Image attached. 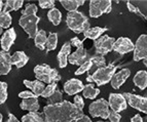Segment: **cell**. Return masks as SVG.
I'll return each mask as SVG.
<instances>
[{
  "instance_id": "1",
  "label": "cell",
  "mask_w": 147,
  "mask_h": 122,
  "mask_svg": "<svg viewBox=\"0 0 147 122\" xmlns=\"http://www.w3.org/2000/svg\"><path fill=\"white\" fill-rule=\"evenodd\" d=\"M43 115L45 122H76L84 113L74 104L63 101L55 105H47L43 108Z\"/></svg>"
},
{
  "instance_id": "2",
  "label": "cell",
  "mask_w": 147,
  "mask_h": 122,
  "mask_svg": "<svg viewBox=\"0 0 147 122\" xmlns=\"http://www.w3.org/2000/svg\"><path fill=\"white\" fill-rule=\"evenodd\" d=\"M37 6L35 4H27L22 10V17L19 20V24L28 34L29 38H34L38 32V23L40 17H37Z\"/></svg>"
},
{
  "instance_id": "3",
  "label": "cell",
  "mask_w": 147,
  "mask_h": 122,
  "mask_svg": "<svg viewBox=\"0 0 147 122\" xmlns=\"http://www.w3.org/2000/svg\"><path fill=\"white\" fill-rule=\"evenodd\" d=\"M66 24L71 31L76 34L84 33L90 28V21L86 15L80 11H72L67 13Z\"/></svg>"
},
{
  "instance_id": "4",
  "label": "cell",
  "mask_w": 147,
  "mask_h": 122,
  "mask_svg": "<svg viewBox=\"0 0 147 122\" xmlns=\"http://www.w3.org/2000/svg\"><path fill=\"white\" fill-rule=\"evenodd\" d=\"M116 69H117V67L114 66L113 64L106 65L103 68L97 69V70H95V72L90 74L86 77V80H88V82H95L97 85L102 86L106 83L110 82L113 75L115 74Z\"/></svg>"
},
{
  "instance_id": "5",
  "label": "cell",
  "mask_w": 147,
  "mask_h": 122,
  "mask_svg": "<svg viewBox=\"0 0 147 122\" xmlns=\"http://www.w3.org/2000/svg\"><path fill=\"white\" fill-rule=\"evenodd\" d=\"M34 74L37 80L41 81L43 83H47V84L57 83L62 79L58 70L49 67L47 64L37 65L34 68Z\"/></svg>"
},
{
  "instance_id": "6",
  "label": "cell",
  "mask_w": 147,
  "mask_h": 122,
  "mask_svg": "<svg viewBox=\"0 0 147 122\" xmlns=\"http://www.w3.org/2000/svg\"><path fill=\"white\" fill-rule=\"evenodd\" d=\"M112 9L111 0H91L90 15L91 17H100L104 13H109Z\"/></svg>"
},
{
  "instance_id": "7",
  "label": "cell",
  "mask_w": 147,
  "mask_h": 122,
  "mask_svg": "<svg viewBox=\"0 0 147 122\" xmlns=\"http://www.w3.org/2000/svg\"><path fill=\"white\" fill-rule=\"evenodd\" d=\"M88 112L92 117H100L103 119H107L109 116V112H110L109 104L105 99H99L90 105Z\"/></svg>"
},
{
  "instance_id": "8",
  "label": "cell",
  "mask_w": 147,
  "mask_h": 122,
  "mask_svg": "<svg viewBox=\"0 0 147 122\" xmlns=\"http://www.w3.org/2000/svg\"><path fill=\"white\" fill-rule=\"evenodd\" d=\"M115 43V39L113 37L108 36V35H102L98 39L94 41V46L97 54L105 56L108 52L113 50V46Z\"/></svg>"
},
{
  "instance_id": "9",
  "label": "cell",
  "mask_w": 147,
  "mask_h": 122,
  "mask_svg": "<svg viewBox=\"0 0 147 122\" xmlns=\"http://www.w3.org/2000/svg\"><path fill=\"white\" fill-rule=\"evenodd\" d=\"M123 95L127 101V104H129L131 107L140 112L147 114V98L129 93H123Z\"/></svg>"
},
{
  "instance_id": "10",
  "label": "cell",
  "mask_w": 147,
  "mask_h": 122,
  "mask_svg": "<svg viewBox=\"0 0 147 122\" xmlns=\"http://www.w3.org/2000/svg\"><path fill=\"white\" fill-rule=\"evenodd\" d=\"M145 58H147V34H142L140 35L135 43L134 61H143Z\"/></svg>"
},
{
  "instance_id": "11",
  "label": "cell",
  "mask_w": 147,
  "mask_h": 122,
  "mask_svg": "<svg viewBox=\"0 0 147 122\" xmlns=\"http://www.w3.org/2000/svg\"><path fill=\"white\" fill-rule=\"evenodd\" d=\"M91 58V54L84 47L81 48H77L74 52L70 54L68 58V62L71 65H75V66H81L82 64H84L86 61H88Z\"/></svg>"
},
{
  "instance_id": "12",
  "label": "cell",
  "mask_w": 147,
  "mask_h": 122,
  "mask_svg": "<svg viewBox=\"0 0 147 122\" xmlns=\"http://www.w3.org/2000/svg\"><path fill=\"white\" fill-rule=\"evenodd\" d=\"M108 104H109V108H111V110L117 113L125 110L127 107V101L123 98V95L120 93H110Z\"/></svg>"
},
{
  "instance_id": "13",
  "label": "cell",
  "mask_w": 147,
  "mask_h": 122,
  "mask_svg": "<svg viewBox=\"0 0 147 122\" xmlns=\"http://www.w3.org/2000/svg\"><path fill=\"white\" fill-rule=\"evenodd\" d=\"M134 48H135V44L127 37H119L117 40H115V43L113 46V50L120 54L134 51Z\"/></svg>"
},
{
  "instance_id": "14",
  "label": "cell",
  "mask_w": 147,
  "mask_h": 122,
  "mask_svg": "<svg viewBox=\"0 0 147 122\" xmlns=\"http://www.w3.org/2000/svg\"><path fill=\"white\" fill-rule=\"evenodd\" d=\"M16 38H17V33H16L15 28H9L3 33L0 43H1V48L4 51H9L11 48L12 44L15 43Z\"/></svg>"
},
{
  "instance_id": "15",
  "label": "cell",
  "mask_w": 147,
  "mask_h": 122,
  "mask_svg": "<svg viewBox=\"0 0 147 122\" xmlns=\"http://www.w3.org/2000/svg\"><path fill=\"white\" fill-rule=\"evenodd\" d=\"M84 85L82 84V81H80L79 79L72 78L65 82V84H64V91L68 95H76V93L84 90Z\"/></svg>"
},
{
  "instance_id": "16",
  "label": "cell",
  "mask_w": 147,
  "mask_h": 122,
  "mask_svg": "<svg viewBox=\"0 0 147 122\" xmlns=\"http://www.w3.org/2000/svg\"><path fill=\"white\" fill-rule=\"evenodd\" d=\"M11 56L9 52L0 50V76L7 75L11 71Z\"/></svg>"
},
{
  "instance_id": "17",
  "label": "cell",
  "mask_w": 147,
  "mask_h": 122,
  "mask_svg": "<svg viewBox=\"0 0 147 122\" xmlns=\"http://www.w3.org/2000/svg\"><path fill=\"white\" fill-rule=\"evenodd\" d=\"M131 71L129 69H121L119 72L115 73L113 75L112 79H111V86L114 89H119L120 86L123 85V83L127 81V79L130 77Z\"/></svg>"
},
{
  "instance_id": "18",
  "label": "cell",
  "mask_w": 147,
  "mask_h": 122,
  "mask_svg": "<svg viewBox=\"0 0 147 122\" xmlns=\"http://www.w3.org/2000/svg\"><path fill=\"white\" fill-rule=\"evenodd\" d=\"M70 54H71V44H70V42H65L62 48L60 49L58 56H57V60H58L60 68H65L67 66Z\"/></svg>"
},
{
  "instance_id": "19",
  "label": "cell",
  "mask_w": 147,
  "mask_h": 122,
  "mask_svg": "<svg viewBox=\"0 0 147 122\" xmlns=\"http://www.w3.org/2000/svg\"><path fill=\"white\" fill-rule=\"evenodd\" d=\"M20 108L24 111H29V113H37L39 111L40 108L38 98H31L23 100L20 104Z\"/></svg>"
},
{
  "instance_id": "20",
  "label": "cell",
  "mask_w": 147,
  "mask_h": 122,
  "mask_svg": "<svg viewBox=\"0 0 147 122\" xmlns=\"http://www.w3.org/2000/svg\"><path fill=\"white\" fill-rule=\"evenodd\" d=\"M23 83H24L25 86H27V87L29 88L30 91H32V93L36 95L37 98L41 95L42 91H43V89L45 88V85L43 84V82H41V81H39V80H37V79H36V80H34V81L24 80V81H23Z\"/></svg>"
},
{
  "instance_id": "21",
  "label": "cell",
  "mask_w": 147,
  "mask_h": 122,
  "mask_svg": "<svg viewBox=\"0 0 147 122\" xmlns=\"http://www.w3.org/2000/svg\"><path fill=\"white\" fill-rule=\"evenodd\" d=\"M28 61H29V56L24 51H16L11 56V65L16 66L18 69H21L25 65H27Z\"/></svg>"
},
{
  "instance_id": "22",
  "label": "cell",
  "mask_w": 147,
  "mask_h": 122,
  "mask_svg": "<svg viewBox=\"0 0 147 122\" xmlns=\"http://www.w3.org/2000/svg\"><path fill=\"white\" fill-rule=\"evenodd\" d=\"M108 30V28H101V27H94V28H88L86 32L84 33V39H92V40H97L99 37L105 33Z\"/></svg>"
},
{
  "instance_id": "23",
  "label": "cell",
  "mask_w": 147,
  "mask_h": 122,
  "mask_svg": "<svg viewBox=\"0 0 147 122\" xmlns=\"http://www.w3.org/2000/svg\"><path fill=\"white\" fill-rule=\"evenodd\" d=\"M133 81L138 88H140L141 90H144L147 87V72L144 71V70L138 71L136 75L134 76Z\"/></svg>"
},
{
  "instance_id": "24",
  "label": "cell",
  "mask_w": 147,
  "mask_h": 122,
  "mask_svg": "<svg viewBox=\"0 0 147 122\" xmlns=\"http://www.w3.org/2000/svg\"><path fill=\"white\" fill-rule=\"evenodd\" d=\"M60 3L69 12L76 11L77 8L84 4V0H61Z\"/></svg>"
},
{
  "instance_id": "25",
  "label": "cell",
  "mask_w": 147,
  "mask_h": 122,
  "mask_svg": "<svg viewBox=\"0 0 147 122\" xmlns=\"http://www.w3.org/2000/svg\"><path fill=\"white\" fill-rule=\"evenodd\" d=\"M47 39V32L44 31V30H38L36 36L34 37V43L37 48H39L40 50H44L45 49Z\"/></svg>"
},
{
  "instance_id": "26",
  "label": "cell",
  "mask_w": 147,
  "mask_h": 122,
  "mask_svg": "<svg viewBox=\"0 0 147 122\" xmlns=\"http://www.w3.org/2000/svg\"><path fill=\"white\" fill-rule=\"evenodd\" d=\"M100 93V89L99 88H95L93 83H88L86 85H84V90H82V95L86 99H90V100H94L98 97Z\"/></svg>"
},
{
  "instance_id": "27",
  "label": "cell",
  "mask_w": 147,
  "mask_h": 122,
  "mask_svg": "<svg viewBox=\"0 0 147 122\" xmlns=\"http://www.w3.org/2000/svg\"><path fill=\"white\" fill-rule=\"evenodd\" d=\"M24 4L23 0H7L3 5V11L9 12L12 10H18L20 9Z\"/></svg>"
},
{
  "instance_id": "28",
  "label": "cell",
  "mask_w": 147,
  "mask_h": 122,
  "mask_svg": "<svg viewBox=\"0 0 147 122\" xmlns=\"http://www.w3.org/2000/svg\"><path fill=\"white\" fill-rule=\"evenodd\" d=\"M47 17H49V22L54 26H58L62 21V13L58 8L54 7L52 9H49V11L47 12Z\"/></svg>"
},
{
  "instance_id": "29",
  "label": "cell",
  "mask_w": 147,
  "mask_h": 122,
  "mask_svg": "<svg viewBox=\"0 0 147 122\" xmlns=\"http://www.w3.org/2000/svg\"><path fill=\"white\" fill-rule=\"evenodd\" d=\"M57 45H58V34L52 32V33H49L47 35V43H45V49H47V51L55 50L57 48Z\"/></svg>"
},
{
  "instance_id": "30",
  "label": "cell",
  "mask_w": 147,
  "mask_h": 122,
  "mask_svg": "<svg viewBox=\"0 0 147 122\" xmlns=\"http://www.w3.org/2000/svg\"><path fill=\"white\" fill-rule=\"evenodd\" d=\"M90 61L92 62V64H93V67H95V68L99 69V68H103V67L106 66V59L104 56H101V54H94V56H91V58H90ZM92 67V68H93ZM96 69V70H97ZM92 70V69H91Z\"/></svg>"
},
{
  "instance_id": "31",
  "label": "cell",
  "mask_w": 147,
  "mask_h": 122,
  "mask_svg": "<svg viewBox=\"0 0 147 122\" xmlns=\"http://www.w3.org/2000/svg\"><path fill=\"white\" fill-rule=\"evenodd\" d=\"M12 23V17L9 12L1 11L0 12V27L2 29H9Z\"/></svg>"
},
{
  "instance_id": "32",
  "label": "cell",
  "mask_w": 147,
  "mask_h": 122,
  "mask_svg": "<svg viewBox=\"0 0 147 122\" xmlns=\"http://www.w3.org/2000/svg\"><path fill=\"white\" fill-rule=\"evenodd\" d=\"M21 122H45L44 121V117L39 113H28V114L24 115L22 117V121Z\"/></svg>"
},
{
  "instance_id": "33",
  "label": "cell",
  "mask_w": 147,
  "mask_h": 122,
  "mask_svg": "<svg viewBox=\"0 0 147 122\" xmlns=\"http://www.w3.org/2000/svg\"><path fill=\"white\" fill-rule=\"evenodd\" d=\"M63 102V93L60 90L59 88H57V90L55 93L47 99V105H55V104H59V103Z\"/></svg>"
},
{
  "instance_id": "34",
  "label": "cell",
  "mask_w": 147,
  "mask_h": 122,
  "mask_svg": "<svg viewBox=\"0 0 147 122\" xmlns=\"http://www.w3.org/2000/svg\"><path fill=\"white\" fill-rule=\"evenodd\" d=\"M57 88H58L57 83H51V84H49L47 86H45V88L43 89V91H42V93H41L40 97L45 98V99H49V97H52V95H54L55 91L57 90Z\"/></svg>"
},
{
  "instance_id": "35",
  "label": "cell",
  "mask_w": 147,
  "mask_h": 122,
  "mask_svg": "<svg viewBox=\"0 0 147 122\" xmlns=\"http://www.w3.org/2000/svg\"><path fill=\"white\" fill-rule=\"evenodd\" d=\"M7 83L0 81V105L4 104L7 100Z\"/></svg>"
},
{
  "instance_id": "36",
  "label": "cell",
  "mask_w": 147,
  "mask_h": 122,
  "mask_svg": "<svg viewBox=\"0 0 147 122\" xmlns=\"http://www.w3.org/2000/svg\"><path fill=\"white\" fill-rule=\"evenodd\" d=\"M92 67H93V64H92V62L90 61V60H88V61H86L84 64H82L81 66H79V68L75 71V75L76 76L82 75V74L86 73V72L91 71Z\"/></svg>"
},
{
  "instance_id": "37",
  "label": "cell",
  "mask_w": 147,
  "mask_h": 122,
  "mask_svg": "<svg viewBox=\"0 0 147 122\" xmlns=\"http://www.w3.org/2000/svg\"><path fill=\"white\" fill-rule=\"evenodd\" d=\"M39 6L43 9H52L55 7V0H40L39 2Z\"/></svg>"
},
{
  "instance_id": "38",
  "label": "cell",
  "mask_w": 147,
  "mask_h": 122,
  "mask_svg": "<svg viewBox=\"0 0 147 122\" xmlns=\"http://www.w3.org/2000/svg\"><path fill=\"white\" fill-rule=\"evenodd\" d=\"M73 104L74 106H76V107L78 108V109H80V110H84V99H82V97H80V95H76L75 97H74V101H73Z\"/></svg>"
},
{
  "instance_id": "39",
  "label": "cell",
  "mask_w": 147,
  "mask_h": 122,
  "mask_svg": "<svg viewBox=\"0 0 147 122\" xmlns=\"http://www.w3.org/2000/svg\"><path fill=\"white\" fill-rule=\"evenodd\" d=\"M120 118H121V116H120L119 113L114 112V111L110 110V112H109V116H108V119L110 120V122H119Z\"/></svg>"
},
{
  "instance_id": "40",
  "label": "cell",
  "mask_w": 147,
  "mask_h": 122,
  "mask_svg": "<svg viewBox=\"0 0 147 122\" xmlns=\"http://www.w3.org/2000/svg\"><path fill=\"white\" fill-rule=\"evenodd\" d=\"M84 39L80 40L78 37H74V38H72L69 42L71 44V46L73 45V46L77 47V48H81V47H84Z\"/></svg>"
},
{
  "instance_id": "41",
  "label": "cell",
  "mask_w": 147,
  "mask_h": 122,
  "mask_svg": "<svg viewBox=\"0 0 147 122\" xmlns=\"http://www.w3.org/2000/svg\"><path fill=\"white\" fill-rule=\"evenodd\" d=\"M19 98H21V99H22V100H26V99L37 98V97L34 95V93H32V91L25 90V91H21V93H19Z\"/></svg>"
},
{
  "instance_id": "42",
  "label": "cell",
  "mask_w": 147,
  "mask_h": 122,
  "mask_svg": "<svg viewBox=\"0 0 147 122\" xmlns=\"http://www.w3.org/2000/svg\"><path fill=\"white\" fill-rule=\"evenodd\" d=\"M76 122H92V120L88 116L84 115V116H81L80 118H78V119L76 120Z\"/></svg>"
},
{
  "instance_id": "43",
  "label": "cell",
  "mask_w": 147,
  "mask_h": 122,
  "mask_svg": "<svg viewBox=\"0 0 147 122\" xmlns=\"http://www.w3.org/2000/svg\"><path fill=\"white\" fill-rule=\"evenodd\" d=\"M131 122H143V118L140 114H136L134 117L131 119Z\"/></svg>"
},
{
  "instance_id": "44",
  "label": "cell",
  "mask_w": 147,
  "mask_h": 122,
  "mask_svg": "<svg viewBox=\"0 0 147 122\" xmlns=\"http://www.w3.org/2000/svg\"><path fill=\"white\" fill-rule=\"evenodd\" d=\"M7 122H20V121L18 120V118L16 117L15 115L11 114V113H9V114H8V119H7Z\"/></svg>"
},
{
  "instance_id": "45",
  "label": "cell",
  "mask_w": 147,
  "mask_h": 122,
  "mask_svg": "<svg viewBox=\"0 0 147 122\" xmlns=\"http://www.w3.org/2000/svg\"><path fill=\"white\" fill-rule=\"evenodd\" d=\"M3 5H4V3H3V2H2V1H1V0H0V12L2 11Z\"/></svg>"
},
{
  "instance_id": "46",
  "label": "cell",
  "mask_w": 147,
  "mask_h": 122,
  "mask_svg": "<svg viewBox=\"0 0 147 122\" xmlns=\"http://www.w3.org/2000/svg\"><path fill=\"white\" fill-rule=\"evenodd\" d=\"M143 63H144V65L147 67V58H145V59L143 60Z\"/></svg>"
},
{
  "instance_id": "47",
  "label": "cell",
  "mask_w": 147,
  "mask_h": 122,
  "mask_svg": "<svg viewBox=\"0 0 147 122\" xmlns=\"http://www.w3.org/2000/svg\"><path fill=\"white\" fill-rule=\"evenodd\" d=\"M2 114H1V113H0V122H2Z\"/></svg>"
},
{
  "instance_id": "48",
  "label": "cell",
  "mask_w": 147,
  "mask_h": 122,
  "mask_svg": "<svg viewBox=\"0 0 147 122\" xmlns=\"http://www.w3.org/2000/svg\"><path fill=\"white\" fill-rule=\"evenodd\" d=\"M2 31H3V29H2V28H1V27H0V35L2 34Z\"/></svg>"
},
{
  "instance_id": "49",
  "label": "cell",
  "mask_w": 147,
  "mask_h": 122,
  "mask_svg": "<svg viewBox=\"0 0 147 122\" xmlns=\"http://www.w3.org/2000/svg\"><path fill=\"white\" fill-rule=\"evenodd\" d=\"M96 122H104V121H96Z\"/></svg>"
}]
</instances>
